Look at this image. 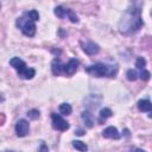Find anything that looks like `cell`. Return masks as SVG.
<instances>
[{
  "label": "cell",
  "mask_w": 152,
  "mask_h": 152,
  "mask_svg": "<svg viewBox=\"0 0 152 152\" xmlns=\"http://www.w3.org/2000/svg\"><path fill=\"white\" fill-rule=\"evenodd\" d=\"M10 152H13V151H10Z\"/></svg>",
  "instance_id": "27"
},
{
  "label": "cell",
  "mask_w": 152,
  "mask_h": 152,
  "mask_svg": "<svg viewBox=\"0 0 152 152\" xmlns=\"http://www.w3.org/2000/svg\"><path fill=\"white\" fill-rule=\"evenodd\" d=\"M0 8H1V4H0Z\"/></svg>",
  "instance_id": "26"
},
{
  "label": "cell",
  "mask_w": 152,
  "mask_h": 152,
  "mask_svg": "<svg viewBox=\"0 0 152 152\" xmlns=\"http://www.w3.org/2000/svg\"><path fill=\"white\" fill-rule=\"evenodd\" d=\"M55 14L58 17V18H64L65 15V8L62 7V6H57L55 8Z\"/></svg>",
  "instance_id": "20"
},
{
  "label": "cell",
  "mask_w": 152,
  "mask_h": 152,
  "mask_svg": "<svg viewBox=\"0 0 152 152\" xmlns=\"http://www.w3.org/2000/svg\"><path fill=\"white\" fill-rule=\"evenodd\" d=\"M17 26L21 30V32L27 37H33L36 34V24L32 19H30L26 13L17 19Z\"/></svg>",
  "instance_id": "4"
},
{
  "label": "cell",
  "mask_w": 152,
  "mask_h": 152,
  "mask_svg": "<svg viewBox=\"0 0 152 152\" xmlns=\"http://www.w3.org/2000/svg\"><path fill=\"white\" fill-rule=\"evenodd\" d=\"M138 108L140 112H151L152 104L148 100H140L138 101Z\"/></svg>",
  "instance_id": "12"
},
{
  "label": "cell",
  "mask_w": 152,
  "mask_h": 152,
  "mask_svg": "<svg viewBox=\"0 0 152 152\" xmlns=\"http://www.w3.org/2000/svg\"><path fill=\"white\" fill-rule=\"evenodd\" d=\"M27 116H28L30 119H32V120H36V119L39 118V110H37V109H31V110L27 112Z\"/></svg>",
  "instance_id": "21"
},
{
  "label": "cell",
  "mask_w": 152,
  "mask_h": 152,
  "mask_svg": "<svg viewBox=\"0 0 152 152\" xmlns=\"http://www.w3.org/2000/svg\"><path fill=\"white\" fill-rule=\"evenodd\" d=\"M59 112H61L63 115H69V114H71L72 108H71V106H70L69 103H62V104L59 106Z\"/></svg>",
  "instance_id": "16"
},
{
  "label": "cell",
  "mask_w": 152,
  "mask_h": 152,
  "mask_svg": "<svg viewBox=\"0 0 152 152\" xmlns=\"http://www.w3.org/2000/svg\"><path fill=\"white\" fill-rule=\"evenodd\" d=\"M86 71L95 77H115V75L118 74V66L99 62L87 66Z\"/></svg>",
  "instance_id": "2"
},
{
  "label": "cell",
  "mask_w": 152,
  "mask_h": 152,
  "mask_svg": "<svg viewBox=\"0 0 152 152\" xmlns=\"http://www.w3.org/2000/svg\"><path fill=\"white\" fill-rule=\"evenodd\" d=\"M81 46H82V50L87 55H90V56L100 52V46L97 44H95L94 42H86V43L81 42Z\"/></svg>",
  "instance_id": "8"
},
{
  "label": "cell",
  "mask_w": 152,
  "mask_h": 152,
  "mask_svg": "<svg viewBox=\"0 0 152 152\" xmlns=\"http://www.w3.org/2000/svg\"><path fill=\"white\" fill-rule=\"evenodd\" d=\"M39 151H40V152H48L49 150H48V146H46V145L43 142V144L40 145V148H39Z\"/></svg>",
  "instance_id": "24"
},
{
  "label": "cell",
  "mask_w": 152,
  "mask_h": 152,
  "mask_svg": "<svg viewBox=\"0 0 152 152\" xmlns=\"http://www.w3.org/2000/svg\"><path fill=\"white\" fill-rule=\"evenodd\" d=\"M26 15H27L30 19H32L33 21H37V20L39 19V14H38V12H37L36 10H31V11L26 12Z\"/></svg>",
  "instance_id": "18"
},
{
  "label": "cell",
  "mask_w": 152,
  "mask_h": 152,
  "mask_svg": "<svg viewBox=\"0 0 152 152\" xmlns=\"http://www.w3.org/2000/svg\"><path fill=\"white\" fill-rule=\"evenodd\" d=\"M77 68H78V61L76 58H71L69 59L68 63L62 65V72H64L68 76H72L76 72Z\"/></svg>",
  "instance_id": "6"
},
{
  "label": "cell",
  "mask_w": 152,
  "mask_h": 152,
  "mask_svg": "<svg viewBox=\"0 0 152 152\" xmlns=\"http://www.w3.org/2000/svg\"><path fill=\"white\" fill-rule=\"evenodd\" d=\"M30 132V125L25 119H20L17 124H15V133L18 137L23 138L26 137Z\"/></svg>",
  "instance_id": "7"
},
{
  "label": "cell",
  "mask_w": 152,
  "mask_h": 152,
  "mask_svg": "<svg viewBox=\"0 0 152 152\" xmlns=\"http://www.w3.org/2000/svg\"><path fill=\"white\" fill-rule=\"evenodd\" d=\"M65 17H68L71 23H78L77 15H76V14L74 13V11L70 10V8H65V15H64V18H65Z\"/></svg>",
  "instance_id": "15"
},
{
  "label": "cell",
  "mask_w": 152,
  "mask_h": 152,
  "mask_svg": "<svg viewBox=\"0 0 152 152\" xmlns=\"http://www.w3.org/2000/svg\"><path fill=\"white\" fill-rule=\"evenodd\" d=\"M112 114H113V113H112V110H110L109 108H102V109L100 110V122H102L103 120L110 118Z\"/></svg>",
  "instance_id": "14"
},
{
  "label": "cell",
  "mask_w": 152,
  "mask_h": 152,
  "mask_svg": "<svg viewBox=\"0 0 152 152\" xmlns=\"http://www.w3.org/2000/svg\"><path fill=\"white\" fill-rule=\"evenodd\" d=\"M102 135H103L104 138H108V139H119V138H120L119 131H118L116 127H114V126H109V127H107L106 129H103Z\"/></svg>",
  "instance_id": "9"
},
{
  "label": "cell",
  "mask_w": 152,
  "mask_h": 152,
  "mask_svg": "<svg viewBox=\"0 0 152 152\" xmlns=\"http://www.w3.org/2000/svg\"><path fill=\"white\" fill-rule=\"evenodd\" d=\"M139 76H140V78H141V80H144V81H147V80L150 78V71H147L146 69H142V70H140V74H139Z\"/></svg>",
  "instance_id": "22"
},
{
  "label": "cell",
  "mask_w": 152,
  "mask_h": 152,
  "mask_svg": "<svg viewBox=\"0 0 152 152\" xmlns=\"http://www.w3.org/2000/svg\"><path fill=\"white\" fill-rule=\"evenodd\" d=\"M51 119H52V127L57 131H66L69 129L70 125L68 121H65L59 114H56V113H52L51 114Z\"/></svg>",
  "instance_id": "5"
},
{
  "label": "cell",
  "mask_w": 152,
  "mask_h": 152,
  "mask_svg": "<svg viewBox=\"0 0 152 152\" xmlns=\"http://www.w3.org/2000/svg\"><path fill=\"white\" fill-rule=\"evenodd\" d=\"M128 152H145V151L141 150V148H139V147H131Z\"/></svg>",
  "instance_id": "23"
},
{
  "label": "cell",
  "mask_w": 152,
  "mask_h": 152,
  "mask_svg": "<svg viewBox=\"0 0 152 152\" xmlns=\"http://www.w3.org/2000/svg\"><path fill=\"white\" fill-rule=\"evenodd\" d=\"M62 65L63 63L61 62L59 58H55L53 62H52V65H51V69H52V74L58 76L61 72H62Z\"/></svg>",
  "instance_id": "11"
},
{
  "label": "cell",
  "mask_w": 152,
  "mask_h": 152,
  "mask_svg": "<svg viewBox=\"0 0 152 152\" xmlns=\"http://www.w3.org/2000/svg\"><path fill=\"white\" fill-rule=\"evenodd\" d=\"M126 76H127V80H128V81H135L137 77H138V74H137V71H134L133 69H129V70H127Z\"/></svg>",
  "instance_id": "19"
},
{
  "label": "cell",
  "mask_w": 152,
  "mask_h": 152,
  "mask_svg": "<svg viewBox=\"0 0 152 152\" xmlns=\"http://www.w3.org/2000/svg\"><path fill=\"white\" fill-rule=\"evenodd\" d=\"M76 134H77V135H83V131H81V129H80V131H77V133H76Z\"/></svg>",
  "instance_id": "25"
},
{
  "label": "cell",
  "mask_w": 152,
  "mask_h": 152,
  "mask_svg": "<svg viewBox=\"0 0 152 152\" xmlns=\"http://www.w3.org/2000/svg\"><path fill=\"white\" fill-rule=\"evenodd\" d=\"M140 5L141 2H133L124 13L119 24V31L122 34H132L141 28L144 23L141 19Z\"/></svg>",
  "instance_id": "1"
},
{
  "label": "cell",
  "mask_w": 152,
  "mask_h": 152,
  "mask_svg": "<svg viewBox=\"0 0 152 152\" xmlns=\"http://www.w3.org/2000/svg\"><path fill=\"white\" fill-rule=\"evenodd\" d=\"M145 65H146V61L144 57H138L137 58V62H135V66L139 69V70H142L145 69Z\"/></svg>",
  "instance_id": "17"
},
{
  "label": "cell",
  "mask_w": 152,
  "mask_h": 152,
  "mask_svg": "<svg viewBox=\"0 0 152 152\" xmlns=\"http://www.w3.org/2000/svg\"><path fill=\"white\" fill-rule=\"evenodd\" d=\"M72 146H74L77 151H80V152H86V151L88 150V146L86 145V142L80 141V140H74V141H72Z\"/></svg>",
  "instance_id": "13"
},
{
  "label": "cell",
  "mask_w": 152,
  "mask_h": 152,
  "mask_svg": "<svg viewBox=\"0 0 152 152\" xmlns=\"http://www.w3.org/2000/svg\"><path fill=\"white\" fill-rule=\"evenodd\" d=\"M10 64L11 66H13L17 72H18V76L20 78H24V80H31L33 78V76L36 75V70L33 68H27L26 63L19 58V57H13L10 59Z\"/></svg>",
  "instance_id": "3"
},
{
  "label": "cell",
  "mask_w": 152,
  "mask_h": 152,
  "mask_svg": "<svg viewBox=\"0 0 152 152\" xmlns=\"http://www.w3.org/2000/svg\"><path fill=\"white\" fill-rule=\"evenodd\" d=\"M81 118H82V121L86 124V126H87V127L91 128V127L94 126V118H93V115H91V113H90V112H88V110L82 112Z\"/></svg>",
  "instance_id": "10"
}]
</instances>
